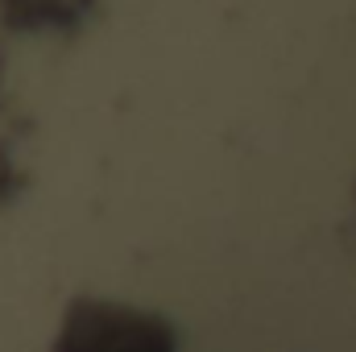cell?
<instances>
[{
  "label": "cell",
  "mask_w": 356,
  "mask_h": 352,
  "mask_svg": "<svg viewBox=\"0 0 356 352\" xmlns=\"http://www.w3.org/2000/svg\"><path fill=\"white\" fill-rule=\"evenodd\" d=\"M63 352H170V340L158 323L141 315L83 307L63 336Z\"/></svg>",
  "instance_id": "obj_1"
}]
</instances>
